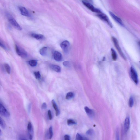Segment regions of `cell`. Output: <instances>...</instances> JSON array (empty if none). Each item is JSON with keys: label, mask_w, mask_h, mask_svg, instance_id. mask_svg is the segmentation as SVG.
Masks as SVG:
<instances>
[{"label": "cell", "mask_w": 140, "mask_h": 140, "mask_svg": "<svg viewBox=\"0 0 140 140\" xmlns=\"http://www.w3.org/2000/svg\"><path fill=\"white\" fill-rule=\"evenodd\" d=\"M6 16L9 23L12 26L17 30L19 31H21L22 30V28L20 26L10 14L7 13Z\"/></svg>", "instance_id": "6da1fadb"}, {"label": "cell", "mask_w": 140, "mask_h": 140, "mask_svg": "<svg viewBox=\"0 0 140 140\" xmlns=\"http://www.w3.org/2000/svg\"><path fill=\"white\" fill-rule=\"evenodd\" d=\"M112 39L115 48L117 49L120 56L124 60H126V58L124 53H123L120 47L118 41L117 39L113 36L112 37Z\"/></svg>", "instance_id": "7a4b0ae2"}, {"label": "cell", "mask_w": 140, "mask_h": 140, "mask_svg": "<svg viewBox=\"0 0 140 140\" xmlns=\"http://www.w3.org/2000/svg\"><path fill=\"white\" fill-rule=\"evenodd\" d=\"M15 48L17 54L23 58H25L28 56V53L24 49L17 45H16Z\"/></svg>", "instance_id": "3957f363"}, {"label": "cell", "mask_w": 140, "mask_h": 140, "mask_svg": "<svg viewBox=\"0 0 140 140\" xmlns=\"http://www.w3.org/2000/svg\"><path fill=\"white\" fill-rule=\"evenodd\" d=\"M97 16L101 20L107 23L110 27L111 28L113 27L112 23L106 15L101 12V13H97Z\"/></svg>", "instance_id": "277c9868"}, {"label": "cell", "mask_w": 140, "mask_h": 140, "mask_svg": "<svg viewBox=\"0 0 140 140\" xmlns=\"http://www.w3.org/2000/svg\"><path fill=\"white\" fill-rule=\"evenodd\" d=\"M130 72L132 80L135 84H137L139 83V79L136 71L134 68L132 67L130 68Z\"/></svg>", "instance_id": "5b68a950"}, {"label": "cell", "mask_w": 140, "mask_h": 140, "mask_svg": "<svg viewBox=\"0 0 140 140\" xmlns=\"http://www.w3.org/2000/svg\"><path fill=\"white\" fill-rule=\"evenodd\" d=\"M82 3L85 6L92 12H94V13H96L97 14L102 12L100 10L95 8L92 4L89 3L84 1H82Z\"/></svg>", "instance_id": "8992f818"}, {"label": "cell", "mask_w": 140, "mask_h": 140, "mask_svg": "<svg viewBox=\"0 0 140 140\" xmlns=\"http://www.w3.org/2000/svg\"><path fill=\"white\" fill-rule=\"evenodd\" d=\"M0 114L2 116L6 117H9L10 115L8 110L1 102L0 103Z\"/></svg>", "instance_id": "52a82bcc"}, {"label": "cell", "mask_w": 140, "mask_h": 140, "mask_svg": "<svg viewBox=\"0 0 140 140\" xmlns=\"http://www.w3.org/2000/svg\"><path fill=\"white\" fill-rule=\"evenodd\" d=\"M60 47L62 49L65 53H67L70 46V43L68 41L65 40L60 44Z\"/></svg>", "instance_id": "ba28073f"}, {"label": "cell", "mask_w": 140, "mask_h": 140, "mask_svg": "<svg viewBox=\"0 0 140 140\" xmlns=\"http://www.w3.org/2000/svg\"><path fill=\"white\" fill-rule=\"evenodd\" d=\"M109 13L112 18L116 22L122 26H124V24L121 19L119 17L115 15L111 11H109Z\"/></svg>", "instance_id": "9c48e42d"}, {"label": "cell", "mask_w": 140, "mask_h": 140, "mask_svg": "<svg viewBox=\"0 0 140 140\" xmlns=\"http://www.w3.org/2000/svg\"><path fill=\"white\" fill-rule=\"evenodd\" d=\"M130 126V118L129 117H127L125 119L124 124V132L125 133H126L129 131Z\"/></svg>", "instance_id": "30bf717a"}, {"label": "cell", "mask_w": 140, "mask_h": 140, "mask_svg": "<svg viewBox=\"0 0 140 140\" xmlns=\"http://www.w3.org/2000/svg\"><path fill=\"white\" fill-rule=\"evenodd\" d=\"M19 9L22 15L28 17L31 16L30 13L25 7L23 6L19 7Z\"/></svg>", "instance_id": "8fae6325"}, {"label": "cell", "mask_w": 140, "mask_h": 140, "mask_svg": "<svg viewBox=\"0 0 140 140\" xmlns=\"http://www.w3.org/2000/svg\"><path fill=\"white\" fill-rule=\"evenodd\" d=\"M54 59L56 61H60L62 60V56L60 52L57 51H55L53 54Z\"/></svg>", "instance_id": "7c38bea8"}, {"label": "cell", "mask_w": 140, "mask_h": 140, "mask_svg": "<svg viewBox=\"0 0 140 140\" xmlns=\"http://www.w3.org/2000/svg\"><path fill=\"white\" fill-rule=\"evenodd\" d=\"M51 103L55 110L56 111V116H58L60 114V111L59 110L57 104L54 100H53L51 101Z\"/></svg>", "instance_id": "4fadbf2b"}, {"label": "cell", "mask_w": 140, "mask_h": 140, "mask_svg": "<svg viewBox=\"0 0 140 140\" xmlns=\"http://www.w3.org/2000/svg\"><path fill=\"white\" fill-rule=\"evenodd\" d=\"M50 67L53 70L58 73H60L61 72V68L59 66L55 65H51L50 66Z\"/></svg>", "instance_id": "5bb4252c"}, {"label": "cell", "mask_w": 140, "mask_h": 140, "mask_svg": "<svg viewBox=\"0 0 140 140\" xmlns=\"http://www.w3.org/2000/svg\"><path fill=\"white\" fill-rule=\"evenodd\" d=\"M31 36L33 38L38 40H42L45 38L43 35L40 34L33 33L31 34Z\"/></svg>", "instance_id": "9a60e30c"}, {"label": "cell", "mask_w": 140, "mask_h": 140, "mask_svg": "<svg viewBox=\"0 0 140 140\" xmlns=\"http://www.w3.org/2000/svg\"><path fill=\"white\" fill-rule=\"evenodd\" d=\"M84 109L87 114L91 117L94 116V113L93 110L90 109L89 108L87 107H85L84 108Z\"/></svg>", "instance_id": "2e32d148"}, {"label": "cell", "mask_w": 140, "mask_h": 140, "mask_svg": "<svg viewBox=\"0 0 140 140\" xmlns=\"http://www.w3.org/2000/svg\"><path fill=\"white\" fill-rule=\"evenodd\" d=\"M47 48L46 47H44L42 48L40 51L41 55L43 56H46L47 54Z\"/></svg>", "instance_id": "e0dca14e"}, {"label": "cell", "mask_w": 140, "mask_h": 140, "mask_svg": "<svg viewBox=\"0 0 140 140\" xmlns=\"http://www.w3.org/2000/svg\"><path fill=\"white\" fill-rule=\"evenodd\" d=\"M111 51L112 60L114 61L116 60L117 56L116 51L112 48H111Z\"/></svg>", "instance_id": "ac0fdd59"}, {"label": "cell", "mask_w": 140, "mask_h": 140, "mask_svg": "<svg viewBox=\"0 0 140 140\" xmlns=\"http://www.w3.org/2000/svg\"><path fill=\"white\" fill-rule=\"evenodd\" d=\"M29 64L32 67H35L37 65V61L35 60H31L29 61Z\"/></svg>", "instance_id": "d6986e66"}, {"label": "cell", "mask_w": 140, "mask_h": 140, "mask_svg": "<svg viewBox=\"0 0 140 140\" xmlns=\"http://www.w3.org/2000/svg\"><path fill=\"white\" fill-rule=\"evenodd\" d=\"M4 67L6 72L8 74H10L11 72V68L10 66L8 64L5 63L4 64Z\"/></svg>", "instance_id": "ffe728a7"}, {"label": "cell", "mask_w": 140, "mask_h": 140, "mask_svg": "<svg viewBox=\"0 0 140 140\" xmlns=\"http://www.w3.org/2000/svg\"><path fill=\"white\" fill-rule=\"evenodd\" d=\"M0 125L2 128L5 129L6 127V124L4 120L2 119L1 117L0 118Z\"/></svg>", "instance_id": "44dd1931"}, {"label": "cell", "mask_w": 140, "mask_h": 140, "mask_svg": "<svg viewBox=\"0 0 140 140\" xmlns=\"http://www.w3.org/2000/svg\"><path fill=\"white\" fill-rule=\"evenodd\" d=\"M74 96V94L72 92H68L66 95V98L67 100H70L73 98Z\"/></svg>", "instance_id": "7402d4cb"}, {"label": "cell", "mask_w": 140, "mask_h": 140, "mask_svg": "<svg viewBox=\"0 0 140 140\" xmlns=\"http://www.w3.org/2000/svg\"><path fill=\"white\" fill-rule=\"evenodd\" d=\"M134 100L133 97L131 96L129 100V106L130 107L132 108L134 105Z\"/></svg>", "instance_id": "603a6c76"}, {"label": "cell", "mask_w": 140, "mask_h": 140, "mask_svg": "<svg viewBox=\"0 0 140 140\" xmlns=\"http://www.w3.org/2000/svg\"><path fill=\"white\" fill-rule=\"evenodd\" d=\"M85 138L83 137L79 134L77 133L76 135V140H87Z\"/></svg>", "instance_id": "cb8c5ba5"}, {"label": "cell", "mask_w": 140, "mask_h": 140, "mask_svg": "<svg viewBox=\"0 0 140 140\" xmlns=\"http://www.w3.org/2000/svg\"><path fill=\"white\" fill-rule=\"evenodd\" d=\"M34 75L36 79H40L41 78V75L40 72H35L34 73Z\"/></svg>", "instance_id": "d4e9b609"}, {"label": "cell", "mask_w": 140, "mask_h": 140, "mask_svg": "<svg viewBox=\"0 0 140 140\" xmlns=\"http://www.w3.org/2000/svg\"><path fill=\"white\" fill-rule=\"evenodd\" d=\"M67 124L69 126H71L76 124V122L72 119H70L68 120Z\"/></svg>", "instance_id": "484cf974"}, {"label": "cell", "mask_w": 140, "mask_h": 140, "mask_svg": "<svg viewBox=\"0 0 140 140\" xmlns=\"http://www.w3.org/2000/svg\"><path fill=\"white\" fill-rule=\"evenodd\" d=\"M0 46L2 48H3L5 50H7V48L6 47V46L5 44L4 43L3 41H2L1 39L0 40Z\"/></svg>", "instance_id": "4316f807"}, {"label": "cell", "mask_w": 140, "mask_h": 140, "mask_svg": "<svg viewBox=\"0 0 140 140\" xmlns=\"http://www.w3.org/2000/svg\"><path fill=\"white\" fill-rule=\"evenodd\" d=\"M32 125L30 122H29L28 125V129L29 132H31L32 131Z\"/></svg>", "instance_id": "83f0119b"}, {"label": "cell", "mask_w": 140, "mask_h": 140, "mask_svg": "<svg viewBox=\"0 0 140 140\" xmlns=\"http://www.w3.org/2000/svg\"><path fill=\"white\" fill-rule=\"evenodd\" d=\"M86 134L89 136H93L94 134V132L92 129H90L87 131Z\"/></svg>", "instance_id": "f1b7e54d"}, {"label": "cell", "mask_w": 140, "mask_h": 140, "mask_svg": "<svg viewBox=\"0 0 140 140\" xmlns=\"http://www.w3.org/2000/svg\"><path fill=\"white\" fill-rule=\"evenodd\" d=\"M49 133L50 135V139H51L53 136V131L52 127V126L50 127L49 130Z\"/></svg>", "instance_id": "f546056e"}, {"label": "cell", "mask_w": 140, "mask_h": 140, "mask_svg": "<svg viewBox=\"0 0 140 140\" xmlns=\"http://www.w3.org/2000/svg\"><path fill=\"white\" fill-rule=\"evenodd\" d=\"M63 64L65 67H69L70 66V63L68 61H65L63 62Z\"/></svg>", "instance_id": "4dcf8cb0"}, {"label": "cell", "mask_w": 140, "mask_h": 140, "mask_svg": "<svg viewBox=\"0 0 140 140\" xmlns=\"http://www.w3.org/2000/svg\"><path fill=\"white\" fill-rule=\"evenodd\" d=\"M48 114L49 119L50 120H51L52 119V114H51V112L50 110H49L48 111Z\"/></svg>", "instance_id": "1f68e13d"}, {"label": "cell", "mask_w": 140, "mask_h": 140, "mask_svg": "<svg viewBox=\"0 0 140 140\" xmlns=\"http://www.w3.org/2000/svg\"><path fill=\"white\" fill-rule=\"evenodd\" d=\"M47 105L45 102H44L43 103L42 105L41 108L42 109H46Z\"/></svg>", "instance_id": "d6a6232c"}, {"label": "cell", "mask_w": 140, "mask_h": 140, "mask_svg": "<svg viewBox=\"0 0 140 140\" xmlns=\"http://www.w3.org/2000/svg\"><path fill=\"white\" fill-rule=\"evenodd\" d=\"M65 139V140H70V137L68 135H66L64 136Z\"/></svg>", "instance_id": "836d02e7"}, {"label": "cell", "mask_w": 140, "mask_h": 140, "mask_svg": "<svg viewBox=\"0 0 140 140\" xmlns=\"http://www.w3.org/2000/svg\"><path fill=\"white\" fill-rule=\"evenodd\" d=\"M31 104H29L28 105V110L29 112H30L31 111Z\"/></svg>", "instance_id": "e575fe53"}, {"label": "cell", "mask_w": 140, "mask_h": 140, "mask_svg": "<svg viewBox=\"0 0 140 140\" xmlns=\"http://www.w3.org/2000/svg\"><path fill=\"white\" fill-rule=\"evenodd\" d=\"M116 138L117 139V140H119V132H118V131H117L116 133Z\"/></svg>", "instance_id": "d590c367"}, {"label": "cell", "mask_w": 140, "mask_h": 140, "mask_svg": "<svg viewBox=\"0 0 140 140\" xmlns=\"http://www.w3.org/2000/svg\"><path fill=\"white\" fill-rule=\"evenodd\" d=\"M29 138L31 140H32L33 139V136L31 134H30L29 135Z\"/></svg>", "instance_id": "8d00e7d4"}, {"label": "cell", "mask_w": 140, "mask_h": 140, "mask_svg": "<svg viewBox=\"0 0 140 140\" xmlns=\"http://www.w3.org/2000/svg\"><path fill=\"white\" fill-rule=\"evenodd\" d=\"M2 134L1 130H0V136H1Z\"/></svg>", "instance_id": "74e56055"}, {"label": "cell", "mask_w": 140, "mask_h": 140, "mask_svg": "<svg viewBox=\"0 0 140 140\" xmlns=\"http://www.w3.org/2000/svg\"><path fill=\"white\" fill-rule=\"evenodd\" d=\"M103 60L104 61L105 60V57L103 58Z\"/></svg>", "instance_id": "f35d334b"}, {"label": "cell", "mask_w": 140, "mask_h": 140, "mask_svg": "<svg viewBox=\"0 0 140 140\" xmlns=\"http://www.w3.org/2000/svg\"><path fill=\"white\" fill-rule=\"evenodd\" d=\"M139 45L140 47V41L139 42Z\"/></svg>", "instance_id": "ab89813d"}, {"label": "cell", "mask_w": 140, "mask_h": 140, "mask_svg": "<svg viewBox=\"0 0 140 140\" xmlns=\"http://www.w3.org/2000/svg\"></svg>", "instance_id": "60d3db41"}]
</instances>
